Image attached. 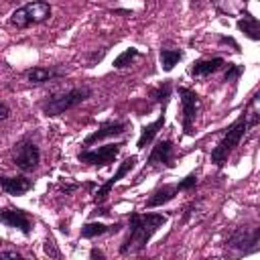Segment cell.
Returning a JSON list of instances; mask_svg holds the SVG:
<instances>
[{"label": "cell", "mask_w": 260, "mask_h": 260, "mask_svg": "<svg viewBox=\"0 0 260 260\" xmlns=\"http://www.w3.org/2000/svg\"><path fill=\"white\" fill-rule=\"evenodd\" d=\"M260 240V228L248 225V228H238L236 232H232V236L228 238V246L240 252H250L258 246Z\"/></svg>", "instance_id": "6"}, {"label": "cell", "mask_w": 260, "mask_h": 260, "mask_svg": "<svg viewBox=\"0 0 260 260\" xmlns=\"http://www.w3.org/2000/svg\"><path fill=\"white\" fill-rule=\"evenodd\" d=\"M238 73H240V67H232L228 73H225V81H230V79H234V77H238Z\"/></svg>", "instance_id": "25"}, {"label": "cell", "mask_w": 260, "mask_h": 260, "mask_svg": "<svg viewBox=\"0 0 260 260\" xmlns=\"http://www.w3.org/2000/svg\"><path fill=\"white\" fill-rule=\"evenodd\" d=\"M183 53L179 49H160V65L165 71H171L179 61H181Z\"/></svg>", "instance_id": "20"}, {"label": "cell", "mask_w": 260, "mask_h": 260, "mask_svg": "<svg viewBox=\"0 0 260 260\" xmlns=\"http://www.w3.org/2000/svg\"><path fill=\"white\" fill-rule=\"evenodd\" d=\"M238 28L252 41H260V20H256L252 14H244L238 20Z\"/></svg>", "instance_id": "17"}, {"label": "cell", "mask_w": 260, "mask_h": 260, "mask_svg": "<svg viewBox=\"0 0 260 260\" xmlns=\"http://www.w3.org/2000/svg\"><path fill=\"white\" fill-rule=\"evenodd\" d=\"M124 144L118 142V144H106V146H100V148H93V150H83L79 154V160L81 162H87V165H108L110 160H114L120 152Z\"/></svg>", "instance_id": "7"}, {"label": "cell", "mask_w": 260, "mask_h": 260, "mask_svg": "<svg viewBox=\"0 0 260 260\" xmlns=\"http://www.w3.org/2000/svg\"><path fill=\"white\" fill-rule=\"evenodd\" d=\"M136 57H138V51H136V49H126L122 55H118V57L114 59V67H116V69H122V67L130 65Z\"/></svg>", "instance_id": "22"}, {"label": "cell", "mask_w": 260, "mask_h": 260, "mask_svg": "<svg viewBox=\"0 0 260 260\" xmlns=\"http://www.w3.org/2000/svg\"><path fill=\"white\" fill-rule=\"evenodd\" d=\"M49 16H51V6L43 0H35V2H28V4L16 8L10 16V22L16 28H26L30 24H39V22L47 20Z\"/></svg>", "instance_id": "4"}, {"label": "cell", "mask_w": 260, "mask_h": 260, "mask_svg": "<svg viewBox=\"0 0 260 260\" xmlns=\"http://www.w3.org/2000/svg\"><path fill=\"white\" fill-rule=\"evenodd\" d=\"M106 232H108V225H104V223H85L81 228V236L83 238H95V236H102Z\"/></svg>", "instance_id": "23"}, {"label": "cell", "mask_w": 260, "mask_h": 260, "mask_svg": "<svg viewBox=\"0 0 260 260\" xmlns=\"http://www.w3.org/2000/svg\"><path fill=\"white\" fill-rule=\"evenodd\" d=\"M171 160H173V142H171V140L158 142V144L152 148L150 156H148V162H150V165H167V167H171V165H173Z\"/></svg>", "instance_id": "10"}, {"label": "cell", "mask_w": 260, "mask_h": 260, "mask_svg": "<svg viewBox=\"0 0 260 260\" xmlns=\"http://www.w3.org/2000/svg\"><path fill=\"white\" fill-rule=\"evenodd\" d=\"M126 128H128V126H126L124 122L106 124V126H102L100 130H95L93 134H89V136L85 138V144L89 146V144H93V142H98V140H104V138H108V136H118V134H122Z\"/></svg>", "instance_id": "14"}, {"label": "cell", "mask_w": 260, "mask_h": 260, "mask_svg": "<svg viewBox=\"0 0 260 260\" xmlns=\"http://www.w3.org/2000/svg\"><path fill=\"white\" fill-rule=\"evenodd\" d=\"M32 187V181L26 177H4L2 179V189L8 195H22Z\"/></svg>", "instance_id": "12"}, {"label": "cell", "mask_w": 260, "mask_h": 260, "mask_svg": "<svg viewBox=\"0 0 260 260\" xmlns=\"http://www.w3.org/2000/svg\"><path fill=\"white\" fill-rule=\"evenodd\" d=\"M6 118H8V106L2 104V120H6Z\"/></svg>", "instance_id": "27"}, {"label": "cell", "mask_w": 260, "mask_h": 260, "mask_svg": "<svg viewBox=\"0 0 260 260\" xmlns=\"http://www.w3.org/2000/svg\"><path fill=\"white\" fill-rule=\"evenodd\" d=\"M55 75H57V71H55V69H43V67H35V69H30V71L26 73V79H28L30 83H45V81L53 79Z\"/></svg>", "instance_id": "21"}, {"label": "cell", "mask_w": 260, "mask_h": 260, "mask_svg": "<svg viewBox=\"0 0 260 260\" xmlns=\"http://www.w3.org/2000/svg\"><path fill=\"white\" fill-rule=\"evenodd\" d=\"M167 221L165 215L160 213H134L130 217V234L126 238V242L122 244L120 252L122 254H136L142 252L148 244V240L152 238V234Z\"/></svg>", "instance_id": "1"}, {"label": "cell", "mask_w": 260, "mask_h": 260, "mask_svg": "<svg viewBox=\"0 0 260 260\" xmlns=\"http://www.w3.org/2000/svg\"><path fill=\"white\" fill-rule=\"evenodd\" d=\"M177 191H179V185H162L160 189H156V191L148 197L146 207H158V205H162V203H169V201L177 195Z\"/></svg>", "instance_id": "16"}, {"label": "cell", "mask_w": 260, "mask_h": 260, "mask_svg": "<svg viewBox=\"0 0 260 260\" xmlns=\"http://www.w3.org/2000/svg\"><path fill=\"white\" fill-rule=\"evenodd\" d=\"M162 124H165V114H160L156 122H152V124L144 126V128H142V134H140V138H138V148H144V146H146V144L156 136V132L162 128Z\"/></svg>", "instance_id": "19"}, {"label": "cell", "mask_w": 260, "mask_h": 260, "mask_svg": "<svg viewBox=\"0 0 260 260\" xmlns=\"http://www.w3.org/2000/svg\"><path fill=\"white\" fill-rule=\"evenodd\" d=\"M91 95V89L89 87H73L69 91H63V93H55L53 98H49L45 104H43V112L47 116H59L63 114L65 110L81 104L83 100H87Z\"/></svg>", "instance_id": "2"}, {"label": "cell", "mask_w": 260, "mask_h": 260, "mask_svg": "<svg viewBox=\"0 0 260 260\" xmlns=\"http://www.w3.org/2000/svg\"><path fill=\"white\" fill-rule=\"evenodd\" d=\"M244 120H246V124H248V128H252V126H258L260 124V91L248 102V106H246V110H244Z\"/></svg>", "instance_id": "18"}, {"label": "cell", "mask_w": 260, "mask_h": 260, "mask_svg": "<svg viewBox=\"0 0 260 260\" xmlns=\"http://www.w3.org/2000/svg\"><path fill=\"white\" fill-rule=\"evenodd\" d=\"M195 181H197V179H195V175H189L185 181H181V183H179V189H189V187H193V185H195Z\"/></svg>", "instance_id": "24"}, {"label": "cell", "mask_w": 260, "mask_h": 260, "mask_svg": "<svg viewBox=\"0 0 260 260\" xmlns=\"http://www.w3.org/2000/svg\"><path fill=\"white\" fill-rule=\"evenodd\" d=\"M39 158H41V152L37 148L35 142L30 140H20L14 144V150H12V162L20 169V171H32L39 167Z\"/></svg>", "instance_id": "5"}, {"label": "cell", "mask_w": 260, "mask_h": 260, "mask_svg": "<svg viewBox=\"0 0 260 260\" xmlns=\"http://www.w3.org/2000/svg\"><path fill=\"white\" fill-rule=\"evenodd\" d=\"M211 4L215 6L217 12H221L225 16H240V14H244L248 0H211Z\"/></svg>", "instance_id": "13"}, {"label": "cell", "mask_w": 260, "mask_h": 260, "mask_svg": "<svg viewBox=\"0 0 260 260\" xmlns=\"http://www.w3.org/2000/svg\"><path fill=\"white\" fill-rule=\"evenodd\" d=\"M0 256H2V258H18V254H16V252H8V250H2V252H0Z\"/></svg>", "instance_id": "26"}, {"label": "cell", "mask_w": 260, "mask_h": 260, "mask_svg": "<svg viewBox=\"0 0 260 260\" xmlns=\"http://www.w3.org/2000/svg\"><path fill=\"white\" fill-rule=\"evenodd\" d=\"M134 162H136V158H134V156L126 158V160L120 165V169L116 171V175H114V177H112V179H110V181H108V183H106V185H104V187L98 191V195H95V201H102V199L108 195V191H110V189H112V187H114V185H116V183H118V181H120V179H122V177H124V175H126V173H128V171L134 167Z\"/></svg>", "instance_id": "15"}, {"label": "cell", "mask_w": 260, "mask_h": 260, "mask_svg": "<svg viewBox=\"0 0 260 260\" xmlns=\"http://www.w3.org/2000/svg\"><path fill=\"white\" fill-rule=\"evenodd\" d=\"M179 95H181V104H183V126H185V132H191V124L199 112V98L193 89H187V87H181L179 89Z\"/></svg>", "instance_id": "8"}, {"label": "cell", "mask_w": 260, "mask_h": 260, "mask_svg": "<svg viewBox=\"0 0 260 260\" xmlns=\"http://www.w3.org/2000/svg\"><path fill=\"white\" fill-rule=\"evenodd\" d=\"M246 130H248V124H246L244 116H240V118L228 128V132H225L223 138L217 142V146L211 150V160H213L215 165H223V162L228 160V154L238 146V142H240L242 136L246 134Z\"/></svg>", "instance_id": "3"}, {"label": "cell", "mask_w": 260, "mask_h": 260, "mask_svg": "<svg viewBox=\"0 0 260 260\" xmlns=\"http://www.w3.org/2000/svg\"><path fill=\"white\" fill-rule=\"evenodd\" d=\"M0 219H2V223L10 225V228H18L22 234H28L30 228H32L30 217L24 211H20V209H4L2 215H0Z\"/></svg>", "instance_id": "9"}, {"label": "cell", "mask_w": 260, "mask_h": 260, "mask_svg": "<svg viewBox=\"0 0 260 260\" xmlns=\"http://www.w3.org/2000/svg\"><path fill=\"white\" fill-rule=\"evenodd\" d=\"M221 65H223V59H221V57L201 59V61H195V63H193V67H191V75H193V77H207V75L215 73Z\"/></svg>", "instance_id": "11"}]
</instances>
